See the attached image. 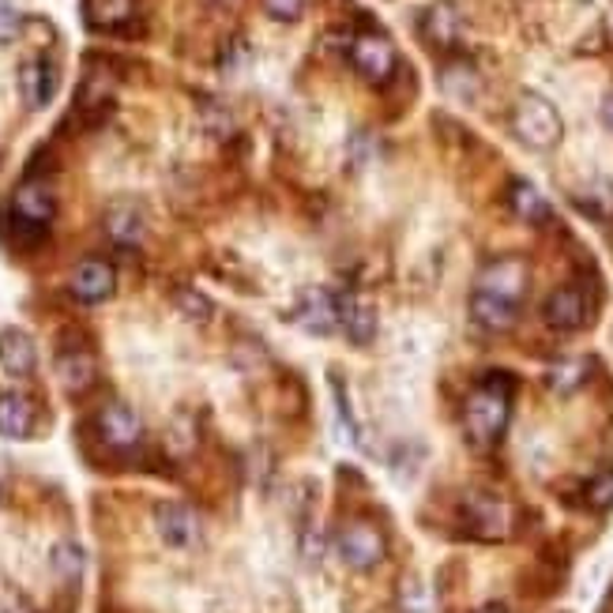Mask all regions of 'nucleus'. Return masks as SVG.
I'll return each instance as SVG.
<instances>
[{
	"mask_svg": "<svg viewBox=\"0 0 613 613\" xmlns=\"http://www.w3.org/2000/svg\"><path fill=\"white\" fill-rule=\"evenodd\" d=\"M0 365H4L12 377H27V373H34L38 346H34L31 335L19 332V328L0 332Z\"/></svg>",
	"mask_w": 613,
	"mask_h": 613,
	"instance_id": "obj_12",
	"label": "nucleus"
},
{
	"mask_svg": "<svg viewBox=\"0 0 613 613\" xmlns=\"http://www.w3.org/2000/svg\"><path fill=\"white\" fill-rule=\"evenodd\" d=\"M425 38H429L433 46H452L459 38V16L452 12L448 4L429 8V16H425Z\"/></svg>",
	"mask_w": 613,
	"mask_h": 613,
	"instance_id": "obj_22",
	"label": "nucleus"
},
{
	"mask_svg": "<svg viewBox=\"0 0 613 613\" xmlns=\"http://www.w3.org/2000/svg\"><path fill=\"white\" fill-rule=\"evenodd\" d=\"M508 204H512V211H516L523 223H546L550 219L546 196H542L531 181H516V185H512V189H508Z\"/></svg>",
	"mask_w": 613,
	"mask_h": 613,
	"instance_id": "obj_20",
	"label": "nucleus"
},
{
	"mask_svg": "<svg viewBox=\"0 0 613 613\" xmlns=\"http://www.w3.org/2000/svg\"><path fill=\"white\" fill-rule=\"evenodd\" d=\"M98 437L117 452H128L140 444L144 425L136 418L132 407H125V403H106V407L98 411Z\"/></svg>",
	"mask_w": 613,
	"mask_h": 613,
	"instance_id": "obj_6",
	"label": "nucleus"
},
{
	"mask_svg": "<svg viewBox=\"0 0 613 613\" xmlns=\"http://www.w3.org/2000/svg\"><path fill=\"white\" fill-rule=\"evenodd\" d=\"M354 65H358L362 76L380 83V79H388L395 68V49L384 42L380 34H362L358 42H354Z\"/></svg>",
	"mask_w": 613,
	"mask_h": 613,
	"instance_id": "obj_10",
	"label": "nucleus"
},
{
	"mask_svg": "<svg viewBox=\"0 0 613 613\" xmlns=\"http://www.w3.org/2000/svg\"><path fill=\"white\" fill-rule=\"evenodd\" d=\"M478 613H508V610H504V606H497V602H490V606H482Z\"/></svg>",
	"mask_w": 613,
	"mask_h": 613,
	"instance_id": "obj_30",
	"label": "nucleus"
},
{
	"mask_svg": "<svg viewBox=\"0 0 613 613\" xmlns=\"http://www.w3.org/2000/svg\"><path fill=\"white\" fill-rule=\"evenodd\" d=\"M155 531L166 546L189 550V546H196V538H200V520H196V512L189 508V504L166 501L155 508Z\"/></svg>",
	"mask_w": 613,
	"mask_h": 613,
	"instance_id": "obj_4",
	"label": "nucleus"
},
{
	"mask_svg": "<svg viewBox=\"0 0 613 613\" xmlns=\"http://www.w3.org/2000/svg\"><path fill=\"white\" fill-rule=\"evenodd\" d=\"M478 290L520 305L523 290H527V268H523V260H493L490 268L478 275Z\"/></svg>",
	"mask_w": 613,
	"mask_h": 613,
	"instance_id": "obj_7",
	"label": "nucleus"
},
{
	"mask_svg": "<svg viewBox=\"0 0 613 613\" xmlns=\"http://www.w3.org/2000/svg\"><path fill=\"white\" fill-rule=\"evenodd\" d=\"M16 34H19V12L8 4H0V46L12 42Z\"/></svg>",
	"mask_w": 613,
	"mask_h": 613,
	"instance_id": "obj_28",
	"label": "nucleus"
},
{
	"mask_svg": "<svg viewBox=\"0 0 613 613\" xmlns=\"http://www.w3.org/2000/svg\"><path fill=\"white\" fill-rule=\"evenodd\" d=\"M53 568H57V576H65V580H72L83 572V550L72 546V542H61V546L53 550Z\"/></svg>",
	"mask_w": 613,
	"mask_h": 613,
	"instance_id": "obj_24",
	"label": "nucleus"
},
{
	"mask_svg": "<svg viewBox=\"0 0 613 613\" xmlns=\"http://www.w3.org/2000/svg\"><path fill=\"white\" fill-rule=\"evenodd\" d=\"M339 557L350 568H373L384 557V535L373 523H350L339 535Z\"/></svg>",
	"mask_w": 613,
	"mask_h": 613,
	"instance_id": "obj_5",
	"label": "nucleus"
},
{
	"mask_svg": "<svg viewBox=\"0 0 613 613\" xmlns=\"http://www.w3.org/2000/svg\"><path fill=\"white\" fill-rule=\"evenodd\" d=\"M508 407H512V388L504 380H486L478 392L467 399V411H463V425H467V437L474 444H493L508 425Z\"/></svg>",
	"mask_w": 613,
	"mask_h": 613,
	"instance_id": "obj_1",
	"label": "nucleus"
},
{
	"mask_svg": "<svg viewBox=\"0 0 613 613\" xmlns=\"http://www.w3.org/2000/svg\"><path fill=\"white\" fill-rule=\"evenodd\" d=\"M57 377L65 380L68 392H83L87 384L95 380V358H91V350H79V346H72V350L57 354Z\"/></svg>",
	"mask_w": 613,
	"mask_h": 613,
	"instance_id": "obj_17",
	"label": "nucleus"
},
{
	"mask_svg": "<svg viewBox=\"0 0 613 613\" xmlns=\"http://www.w3.org/2000/svg\"><path fill=\"white\" fill-rule=\"evenodd\" d=\"M583 377H587V362H561L550 369V388L553 392H576Z\"/></svg>",
	"mask_w": 613,
	"mask_h": 613,
	"instance_id": "obj_23",
	"label": "nucleus"
},
{
	"mask_svg": "<svg viewBox=\"0 0 613 613\" xmlns=\"http://www.w3.org/2000/svg\"><path fill=\"white\" fill-rule=\"evenodd\" d=\"M602 117H606V125L613 128V91L606 95V102H602Z\"/></svg>",
	"mask_w": 613,
	"mask_h": 613,
	"instance_id": "obj_29",
	"label": "nucleus"
},
{
	"mask_svg": "<svg viewBox=\"0 0 613 613\" xmlns=\"http://www.w3.org/2000/svg\"><path fill=\"white\" fill-rule=\"evenodd\" d=\"M57 91V72L49 61H27L23 68H19V95H23V102L31 106V110H42V106L53 98Z\"/></svg>",
	"mask_w": 613,
	"mask_h": 613,
	"instance_id": "obj_11",
	"label": "nucleus"
},
{
	"mask_svg": "<svg viewBox=\"0 0 613 613\" xmlns=\"http://www.w3.org/2000/svg\"><path fill=\"white\" fill-rule=\"evenodd\" d=\"M264 8H268L275 19H298L305 0H264Z\"/></svg>",
	"mask_w": 613,
	"mask_h": 613,
	"instance_id": "obj_27",
	"label": "nucleus"
},
{
	"mask_svg": "<svg viewBox=\"0 0 613 613\" xmlns=\"http://www.w3.org/2000/svg\"><path fill=\"white\" fill-rule=\"evenodd\" d=\"M83 12L91 19V27L113 31V27L132 19V0H83Z\"/></svg>",
	"mask_w": 613,
	"mask_h": 613,
	"instance_id": "obj_21",
	"label": "nucleus"
},
{
	"mask_svg": "<svg viewBox=\"0 0 613 613\" xmlns=\"http://www.w3.org/2000/svg\"><path fill=\"white\" fill-rule=\"evenodd\" d=\"M298 324L313 335L339 332V298H332L328 290H309L298 305Z\"/></svg>",
	"mask_w": 613,
	"mask_h": 613,
	"instance_id": "obj_8",
	"label": "nucleus"
},
{
	"mask_svg": "<svg viewBox=\"0 0 613 613\" xmlns=\"http://www.w3.org/2000/svg\"><path fill=\"white\" fill-rule=\"evenodd\" d=\"M471 316H474V324H478V328H486V332H508L512 324H516V316H520V305L474 290Z\"/></svg>",
	"mask_w": 613,
	"mask_h": 613,
	"instance_id": "obj_15",
	"label": "nucleus"
},
{
	"mask_svg": "<svg viewBox=\"0 0 613 613\" xmlns=\"http://www.w3.org/2000/svg\"><path fill=\"white\" fill-rule=\"evenodd\" d=\"M106 234L113 237V241L121 245H136L144 237V215L140 207L132 204H117L110 207V215H106Z\"/></svg>",
	"mask_w": 613,
	"mask_h": 613,
	"instance_id": "obj_19",
	"label": "nucleus"
},
{
	"mask_svg": "<svg viewBox=\"0 0 613 613\" xmlns=\"http://www.w3.org/2000/svg\"><path fill=\"white\" fill-rule=\"evenodd\" d=\"M174 301H177V309L185 316H192V320H207V316H211V301H207L200 290H189V286H181V290L174 294Z\"/></svg>",
	"mask_w": 613,
	"mask_h": 613,
	"instance_id": "obj_26",
	"label": "nucleus"
},
{
	"mask_svg": "<svg viewBox=\"0 0 613 613\" xmlns=\"http://www.w3.org/2000/svg\"><path fill=\"white\" fill-rule=\"evenodd\" d=\"M12 207H16L19 219H27L34 226H49V219H53V211H57V200H53V192H49L46 185L27 181L23 189L16 192Z\"/></svg>",
	"mask_w": 613,
	"mask_h": 613,
	"instance_id": "obj_16",
	"label": "nucleus"
},
{
	"mask_svg": "<svg viewBox=\"0 0 613 613\" xmlns=\"http://www.w3.org/2000/svg\"><path fill=\"white\" fill-rule=\"evenodd\" d=\"M113 286H117V275L110 264H102V260H83L72 275V294L87 305L106 301L113 294Z\"/></svg>",
	"mask_w": 613,
	"mask_h": 613,
	"instance_id": "obj_9",
	"label": "nucleus"
},
{
	"mask_svg": "<svg viewBox=\"0 0 613 613\" xmlns=\"http://www.w3.org/2000/svg\"><path fill=\"white\" fill-rule=\"evenodd\" d=\"M339 328L350 335V343H369L377 335V313L365 301L343 298L339 301Z\"/></svg>",
	"mask_w": 613,
	"mask_h": 613,
	"instance_id": "obj_18",
	"label": "nucleus"
},
{
	"mask_svg": "<svg viewBox=\"0 0 613 613\" xmlns=\"http://www.w3.org/2000/svg\"><path fill=\"white\" fill-rule=\"evenodd\" d=\"M463 523L478 538H501L508 531V508L493 493H467L463 497Z\"/></svg>",
	"mask_w": 613,
	"mask_h": 613,
	"instance_id": "obj_3",
	"label": "nucleus"
},
{
	"mask_svg": "<svg viewBox=\"0 0 613 613\" xmlns=\"http://www.w3.org/2000/svg\"><path fill=\"white\" fill-rule=\"evenodd\" d=\"M34 433V403L19 392L0 395V437L23 441Z\"/></svg>",
	"mask_w": 613,
	"mask_h": 613,
	"instance_id": "obj_13",
	"label": "nucleus"
},
{
	"mask_svg": "<svg viewBox=\"0 0 613 613\" xmlns=\"http://www.w3.org/2000/svg\"><path fill=\"white\" fill-rule=\"evenodd\" d=\"M587 504L599 512L613 508V471H602L587 482Z\"/></svg>",
	"mask_w": 613,
	"mask_h": 613,
	"instance_id": "obj_25",
	"label": "nucleus"
},
{
	"mask_svg": "<svg viewBox=\"0 0 613 613\" xmlns=\"http://www.w3.org/2000/svg\"><path fill=\"white\" fill-rule=\"evenodd\" d=\"M512 128H516V136L527 147H535V151H550V147H557L561 140V113L553 110L550 98L542 95H523L516 102V110H512Z\"/></svg>",
	"mask_w": 613,
	"mask_h": 613,
	"instance_id": "obj_2",
	"label": "nucleus"
},
{
	"mask_svg": "<svg viewBox=\"0 0 613 613\" xmlns=\"http://www.w3.org/2000/svg\"><path fill=\"white\" fill-rule=\"evenodd\" d=\"M546 320L553 324V328H580L583 320H587V298H583L580 286H561V290L550 294L546 301Z\"/></svg>",
	"mask_w": 613,
	"mask_h": 613,
	"instance_id": "obj_14",
	"label": "nucleus"
}]
</instances>
